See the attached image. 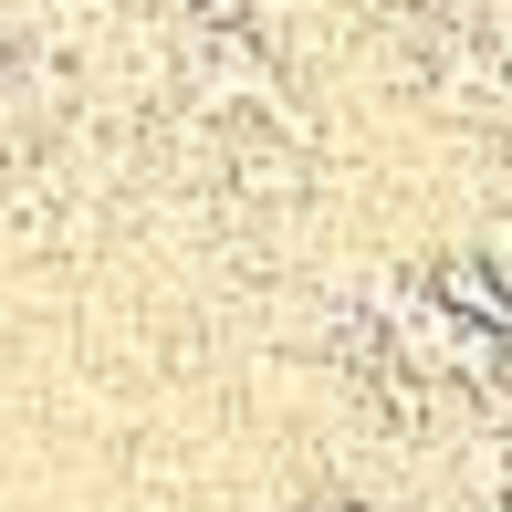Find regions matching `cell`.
I'll list each match as a JSON object with an SVG mask.
<instances>
[{
  "label": "cell",
  "mask_w": 512,
  "mask_h": 512,
  "mask_svg": "<svg viewBox=\"0 0 512 512\" xmlns=\"http://www.w3.org/2000/svg\"><path fill=\"white\" fill-rule=\"evenodd\" d=\"M492 345H502V356H512V304H502V314H492Z\"/></svg>",
  "instance_id": "cell-4"
},
{
  "label": "cell",
  "mask_w": 512,
  "mask_h": 512,
  "mask_svg": "<svg viewBox=\"0 0 512 512\" xmlns=\"http://www.w3.org/2000/svg\"><path fill=\"white\" fill-rule=\"evenodd\" d=\"M502 512H512V492H502Z\"/></svg>",
  "instance_id": "cell-5"
},
{
  "label": "cell",
  "mask_w": 512,
  "mask_h": 512,
  "mask_svg": "<svg viewBox=\"0 0 512 512\" xmlns=\"http://www.w3.org/2000/svg\"><path fill=\"white\" fill-rule=\"evenodd\" d=\"M304 512H366V502H345V492H314V502H304Z\"/></svg>",
  "instance_id": "cell-3"
},
{
  "label": "cell",
  "mask_w": 512,
  "mask_h": 512,
  "mask_svg": "<svg viewBox=\"0 0 512 512\" xmlns=\"http://www.w3.org/2000/svg\"><path fill=\"white\" fill-rule=\"evenodd\" d=\"M251 11H262V0H189L199 32H251Z\"/></svg>",
  "instance_id": "cell-2"
},
{
  "label": "cell",
  "mask_w": 512,
  "mask_h": 512,
  "mask_svg": "<svg viewBox=\"0 0 512 512\" xmlns=\"http://www.w3.org/2000/svg\"><path fill=\"white\" fill-rule=\"evenodd\" d=\"M429 293H439V304H450V314L492 324V314L512 304V272H502V262H471V251H460V262H439V272H429Z\"/></svg>",
  "instance_id": "cell-1"
}]
</instances>
